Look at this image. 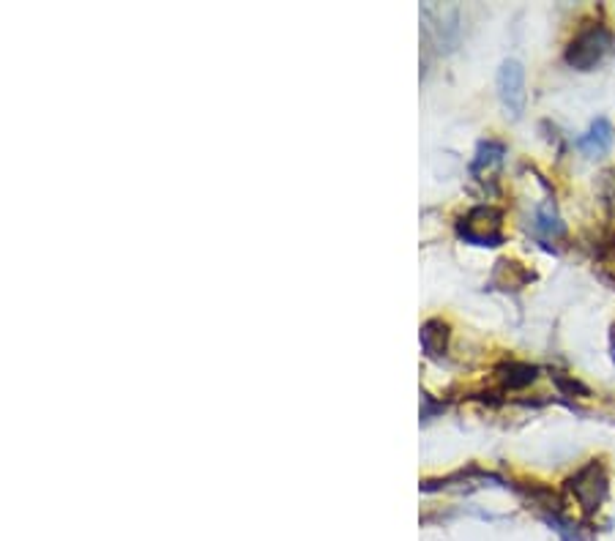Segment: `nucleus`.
I'll use <instances>...</instances> for the list:
<instances>
[{
    "instance_id": "20e7f679",
    "label": "nucleus",
    "mask_w": 615,
    "mask_h": 541,
    "mask_svg": "<svg viewBox=\"0 0 615 541\" xmlns=\"http://www.w3.org/2000/svg\"><path fill=\"white\" fill-rule=\"evenodd\" d=\"M498 96L512 118L523 116L528 93H525V69L520 61H503L498 72Z\"/></svg>"
},
{
    "instance_id": "39448f33",
    "label": "nucleus",
    "mask_w": 615,
    "mask_h": 541,
    "mask_svg": "<svg viewBox=\"0 0 615 541\" xmlns=\"http://www.w3.org/2000/svg\"><path fill=\"white\" fill-rule=\"evenodd\" d=\"M575 145H577L585 156L607 153L610 145H612V126H610V121H607V118H596V121L591 124V129H588L583 137H577Z\"/></svg>"
},
{
    "instance_id": "7ed1b4c3",
    "label": "nucleus",
    "mask_w": 615,
    "mask_h": 541,
    "mask_svg": "<svg viewBox=\"0 0 615 541\" xmlns=\"http://www.w3.org/2000/svg\"><path fill=\"white\" fill-rule=\"evenodd\" d=\"M500 228H503V213L492 205H479L460 222V236L479 246H498L503 241Z\"/></svg>"
},
{
    "instance_id": "0eeeda50",
    "label": "nucleus",
    "mask_w": 615,
    "mask_h": 541,
    "mask_svg": "<svg viewBox=\"0 0 615 541\" xmlns=\"http://www.w3.org/2000/svg\"><path fill=\"white\" fill-rule=\"evenodd\" d=\"M500 381L507 383L509 389H523V386H528V383L536 381V366L512 361L507 366H500Z\"/></svg>"
},
{
    "instance_id": "f257e3e1",
    "label": "nucleus",
    "mask_w": 615,
    "mask_h": 541,
    "mask_svg": "<svg viewBox=\"0 0 615 541\" xmlns=\"http://www.w3.org/2000/svg\"><path fill=\"white\" fill-rule=\"evenodd\" d=\"M610 52H615V36L607 25H588L583 28L572 44L567 47V64L580 69V72H591L593 66H599Z\"/></svg>"
},
{
    "instance_id": "1a4fd4ad",
    "label": "nucleus",
    "mask_w": 615,
    "mask_h": 541,
    "mask_svg": "<svg viewBox=\"0 0 615 541\" xmlns=\"http://www.w3.org/2000/svg\"><path fill=\"white\" fill-rule=\"evenodd\" d=\"M503 153H507V148H503L500 142H492V140L481 142L479 156H476V161H473V170H481L484 165H495V161L503 159Z\"/></svg>"
},
{
    "instance_id": "f03ea898",
    "label": "nucleus",
    "mask_w": 615,
    "mask_h": 541,
    "mask_svg": "<svg viewBox=\"0 0 615 541\" xmlns=\"http://www.w3.org/2000/svg\"><path fill=\"white\" fill-rule=\"evenodd\" d=\"M569 490L575 493L577 503L585 514H593L607 498V470L599 459H591L569 478Z\"/></svg>"
},
{
    "instance_id": "423d86ee",
    "label": "nucleus",
    "mask_w": 615,
    "mask_h": 541,
    "mask_svg": "<svg viewBox=\"0 0 615 541\" xmlns=\"http://www.w3.org/2000/svg\"><path fill=\"white\" fill-rule=\"evenodd\" d=\"M533 230L541 236V238H561L567 233L561 216H558L555 205L552 202H544L539 210H536V219H533Z\"/></svg>"
},
{
    "instance_id": "6e6552de",
    "label": "nucleus",
    "mask_w": 615,
    "mask_h": 541,
    "mask_svg": "<svg viewBox=\"0 0 615 541\" xmlns=\"http://www.w3.org/2000/svg\"><path fill=\"white\" fill-rule=\"evenodd\" d=\"M446 337H449V329H446V322L440 320H429L424 322L421 329V345L429 356H440L443 348H446Z\"/></svg>"
}]
</instances>
